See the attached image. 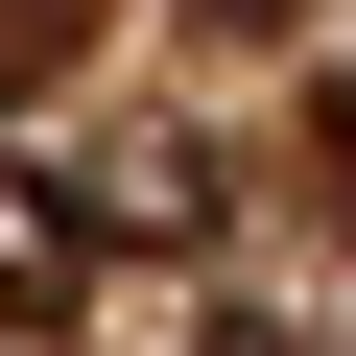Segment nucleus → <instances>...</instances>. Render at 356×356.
Listing matches in <instances>:
<instances>
[{
  "instance_id": "f257e3e1",
  "label": "nucleus",
  "mask_w": 356,
  "mask_h": 356,
  "mask_svg": "<svg viewBox=\"0 0 356 356\" xmlns=\"http://www.w3.org/2000/svg\"><path fill=\"white\" fill-rule=\"evenodd\" d=\"M72 238H95V214L48 191V166H0V309H48V285H72Z\"/></svg>"
},
{
  "instance_id": "f03ea898",
  "label": "nucleus",
  "mask_w": 356,
  "mask_h": 356,
  "mask_svg": "<svg viewBox=\"0 0 356 356\" xmlns=\"http://www.w3.org/2000/svg\"><path fill=\"white\" fill-rule=\"evenodd\" d=\"M309 119H332V166H356V72H332V95H309Z\"/></svg>"
}]
</instances>
